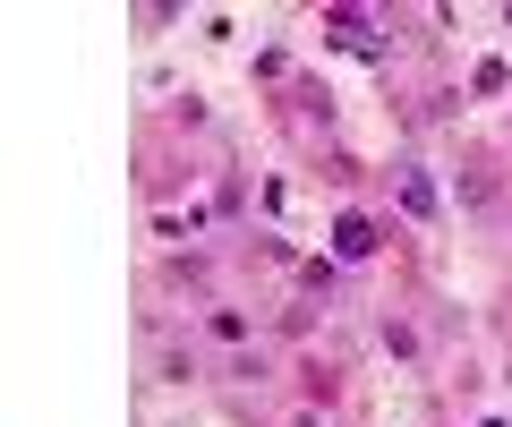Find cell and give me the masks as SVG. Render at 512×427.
I'll use <instances>...</instances> for the list:
<instances>
[{"label":"cell","mask_w":512,"mask_h":427,"mask_svg":"<svg viewBox=\"0 0 512 427\" xmlns=\"http://www.w3.org/2000/svg\"><path fill=\"white\" fill-rule=\"evenodd\" d=\"M333 257H376V223H367V214H342V223H333Z\"/></svg>","instance_id":"obj_2"},{"label":"cell","mask_w":512,"mask_h":427,"mask_svg":"<svg viewBox=\"0 0 512 427\" xmlns=\"http://www.w3.org/2000/svg\"><path fill=\"white\" fill-rule=\"evenodd\" d=\"M393 197L427 223V214H436V180H427V163H402V171H393Z\"/></svg>","instance_id":"obj_1"},{"label":"cell","mask_w":512,"mask_h":427,"mask_svg":"<svg viewBox=\"0 0 512 427\" xmlns=\"http://www.w3.org/2000/svg\"><path fill=\"white\" fill-rule=\"evenodd\" d=\"M205 325H214L222 342H248V316H239V308H214V316H205Z\"/></svg>","instance_id":"obj_3"}]
</instances>
